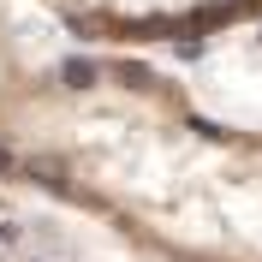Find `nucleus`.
<instances>
[{"instance_id": "nucleus-2", "label": "nucleus", "mask_w": 262, "mask_h": 262, "mask_svg": "<svg viewBox=\"0 0 262 262\" xmlns=\"http://www.w3.org/2000/svg\"><path fill=\"white\" fill-rule=\"evenodd\" d=\"M12 167H18V161H12V149L0 143V173H12Z\"/></svg>"}, {"instance_id": "nucleus-1", "label": "nucleus", "mask_w": 262, "mask_h": 262, "mask_svg": "<svg viewBox=\"0 0 262 262\" xmlns=\"http://www.w3.org/2000/svg\"><path fill=\"white\" fill-rule=\"evenodd\" d=\"M12 245H18V232L6 227V221H0V256H6V250H12Z\"/></svg>"}]
</instances>
